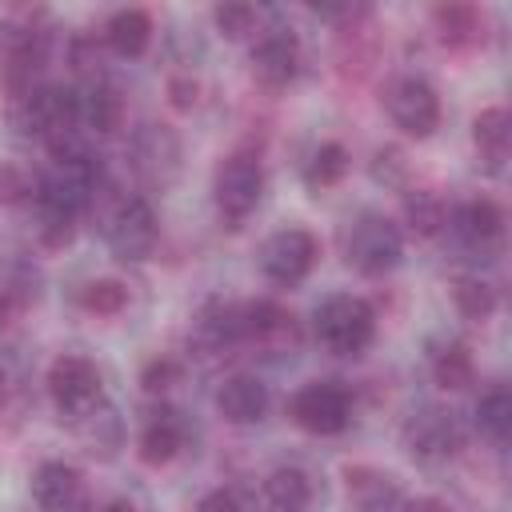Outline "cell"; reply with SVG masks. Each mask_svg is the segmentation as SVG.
I'll return each instance as SVG.
<instances>
[{
	"mask_svg": "<svg viewBox=\"0 0 512 512\" xmlns=\"http://www.w3.org/2000/svg\"><path fill=\"white\" fill-rule=\"evenodd\" d=\"M404 512H448V504L436 500V496H416V500L404 504Z\"/></svg>",
	"mask_w": 512,
	"mask_h": 512,
	"instance_id": "ab89813d",
	"label": "cell"
},
{
	"mask_svg": "<svg viewBox=\"0 0 512 512\" xmlns=\"http://www.w3.org/2000/svg\"><path fill=\"white\" fill-rule=\"evenodd\" d=\"M316 340L336 352V356H360L372 340H376V312L364 296L352 292H336L328 300H320L316 316H312Z\"/></svg>",
	"mask_w": 512,
	"mask_h": 512,
	"instance_id": "6da1fadb",
	"label": "cell"
},
{
	"mask_svg": "<svg viewBox=\"0 0 512 512\" xmlns=\"http://www.w3.org/2000/svg\"><path fill=\"white\" fill-rule=\"evenodd\" d=\"M264 500L276 508V512H304L312 504V480L304 468H272L264 476Z\"/></svg>",
	"mask_w": 512,
	"mask_h": 512,
	"instance_id": "d4e9b609",
	"label": "cell"
},
{
	"mask_svg": "<svg viewBox=\"0 0 512 512\" xmlns=\"http://www.w3.org/2000/svg\"><path fill=\"white\" fill-rule=\"evenodd\" d=\"M180 380V364L172 360V356H156V360H148L144 364V372H140V384H144V392H168L172 384Z\"/></svg>",
	"mask_w": 512,
	"mask_h": 512,
	"instance_id": "d590c367",
	"label": "cell"
},
{
	"mask_svg": "<svg viewBox=\"0 0 512 512\" xmlns=\"http://www.w3.org/2000/svg\"><path fill=\"white\" fill-rule=\"evenodd\" d=\"M184 420H180V412H172V408H160V412H152L148 416V424H144V432H140V460L144 464H152V468H160V464H168V460H176L180 456V448H184Z\"/></svg>",
	"mask_w": 512,
	"mask_h": 512,
	"instance_id": "ffe728a7",
	"label": "cell"
},
{
	"mask_svg": "<svg viewBox=\"0 0 512 512\" xmlns=\"http://www.w3.org/2000/svg\"><path fill=\"white\" fill-rule=\"evenodd\" d=\"M300 72V40L288 28H272L252 44V76L264 88H284Z\"/></svg>",
	"mask_w": 512,
	"mask_h": 512,
	"instance_id": "5bb4252c",
	"label": "cell"
},
{
	"mask_svg": "<svg viewBox=\"0 0 512 512\" xmlns=\"http://www.w3.org/2000/svg\"><path fill=\"white\" fill-rule=\"evenodd\" d=\"M312 264H316V236L308 228H276L260 244V272L280 288L300 284L312 272Z\"/></svg>",
	"mask_w": 512,
	"mask_h": 512,
	"instance_id": "30bf717a",
	"label": "cell"
},
{
	"mask_svg": "<svg viewBox=\"0 0 512 512\" xmlns=\"http://www.w3.org/2000/svg\"><path fill=\"white\" fill-rule=\"evenodd\" d=\"M156 236H160V224L144 196H120L104 212V244L116 260H128V264L148 260L156 248Z\"/></svg>",
	"mask_w": 512,
	"mask_h": 512,
	"instance_id": "8992f818",
	"label": "cell"
},
{
	"mask_svg": "<svg viewBox=\"0 0 512 512\" xmlns=\"http://www.w3.org/2000/svg\"><path fill=\"white\" fill-rule=\"evenodd\" d=\"M472 144L484 160L488 172H500L504 160H508V144H512V120L508 112L496 104V108H484L476 120H472Z\"/></svg>",
	"mask_w": 512,
	"mask_h": 512,
	"instance_id": "603a6c76",
	"label": "cell"
},
{
	"mask_svg": "<svg viewBox=\"0 0 512 512\" xmlns=\"http://www.w3.org/2000/svg\"><path fill=\"white\" fill-rule=\"evenodd\" d=\"M36 200V236H40V244L44 248H64L72 236H76V212H68V208H60V204H52V200H44V196H32Z\"/></svg>",
	"mask_w": 512,
	"mask_h": 512,
	"instance_id": "f546056e",
	"label": "cell"
},
{
	"mask_svg": "<svg viewBox=\"0 0 512 512\" xmlns=\"http://www.w3.org/2000/svg\"><path fill=\"white\" fill-rule=\"evenodd\" d=\"M28 196H36V184H32V176H28L20 164H8V160H0V208L24 204Z\"/></svg>",
	"mask_w": 512,
	"mask_h": 512,
	"instance_id": "e575fe53",
	"label": "cell"
},
{
	"mask_svg": "<svg viewBox=\"0 0 512 512\" xmlns=\"http://www.w3.org/2000/svg\"><path fill=\"white\" fill-rule=\"evenodd\" d=\"M432 376H436V384L448 388V392L468 388V384L476 380V360H472L468 344H460V340L440 344V348L432 352Z\"/></svg>",
	"mask_w": 512,
	"mask_h": 512,
	"instance_id": "4316f807",
	"label": "cell"
},
{
	"mask_svg": "<svg viewBox=\"0 0 512 512\" xmlns=\"http://www.w3.org/2000/svg\"><path fill=\"white\" fill-rule=\"evenodd\" d=\"M288 412H292V420L304 432H312V436H336V432L348 428L352 400H348V392L336 380H312V384H304L292 396Z\"/></svg>",
	"mask_w": 512,
	"mask_h": 512,
	"instance_id": "9c48e42d",
	"label": "cell"
},
{
	"mask_svg": "<svg viewBox=\"0 0 512 512\" xmlns=\"http://www.w3.org/2000/svg\"><path fill=\"white\" fill-rule=\"evenodd\" d=\"M104 44L116 56H128V60L144 56L148 44H152V16L144 8H120V12H112L108 24H104Z\"/></svg>",
	"mask_w": 512,
	"mask_h": 512,
	"instance_id": "7402d4cb",
	"label": "cell"
},
{
	"mask_svg": "<svg viewBox=\"0 0 512 512\" xmlns=\"http://www.w3.org/2000/svg\"><path fill=\"white\" fill-rule=\"evenodd\" d=\"M100 512H140V508H136L132 500H108V504H104Z\"/></svg>",
	"mask_w": 512,
	"mask_h": 512,
	"instance_id": "60d3db41",
	"label": "cell"
},
{
	"mask_svg": "<svg viewBox=\"0 0 512 512\" xmlns=\"http://www.w3.org/2000/svg\"><path fill=\"white\" fill-rule=\"evenodd\" d=\"M404 172H408V164H404V152L400 148H380L376 156H372V176L376 180H384V184H404Z\"/></svg>",
	"mask_w": 512,
	"mask_h": 512,
	"instance_id": "8d00e7d4",
	"label": "cell"
},
{
	"mask_svg": "<svg viewBox=\"0 0 512 512\" xmlns=\"http://www.w3.org/2000/svg\"><path fill=\"white\" fill-rule=\"evenodd\" d=\"M344 256H348V264H352L356 272H364V276H384V272H392V268L400 264V256H404V236H400V228H396L388 216H380V212H360V216L348 224V232H344Z\"/></svg>",
	"mask_w": 512,
	"mask_h": 512,
	"instance_id": "277c9868",
	"label": "cell"
},
{
	"mask_svg": "<svg viewBox=\"0 0 512 512\" xmlns=\"http://www.w3.org/2000/svg\"><path fill=\"white\" fill-rule=\"evenodd\" d=\"M32 496L44 512H80L84 508V476L64 460H44L32 472Z\"/></svg>",
	"mask_w": 512,
	"mask_h": 512,
	"instance_id": "9a60e30c",
	"label": "cell"
},
{
	"mask_svg": "<svg viewBox=\"0 0 512 512\" xmlns=\"http://www.w3.org/2000/svg\"><path fill=\"white\" fill-rule=\"evenodd\" d=\"M432 20H436L440 40L452 44V48L476 44L484 36V20H480V8L476 4H436L432 8Z\"/></svg>",
	"mask_w": 512,
	"mask_h": 512,
	"instance_id": "484cf974",
	"label": "cell"
},
{
	"mask_svg": "<svg viewBox=\"0 0 512 512\" xmlns=\"http://www.w3.org/2000/svg\"><path fill=\"white\" fill-rule=\"evenodd\" d=\"M4 400H8V372L0 368V404H4Z\"/></svg>",
	"mask_w": 512,
	"mask_h": 512,
	"instance_id": "b9f144b4",
	"label": "cell"
},
{
	"mask_svg": "<svg viewBox=\"0 0 512 512\" xmlns=\"http://www.w3.org/2000/svg\"><path fill=\"white\" fill-rule=\"evenodd\" d=\"M452 232L456 240L476 252V256H492L500 244H504V212L496 200L488 196H476V200H464L456 212H452Z\"/></svg>",
	"mask_w": 512,
	"mask_h": 512,
	"instance_id": "4fadbf2b",
	"label": "cell"
},
{
	"mask_svg": "<svg viewBox=\"0 0 512 512\" xmlns=\"http://www.w3.org/2000/svg\"><path fill=\"white\" fill-rule=\"evenodd\" d=\"M16 120H20L24 132L48 140L52 152L76 148V140H72V132H76V124H80L76 88H64V84H36L28 96H20Z\"/></svg>",
	"mask_w": 512,
	"mask_h": 512,
	"instance_id": "7a4b0ae2",
	"label": "cell"
},
{
	"mask_svg": "<svg viewBox=\"0 0 512 512\" xmlns=\"http://www.w3.org/2000/svg\"><path fill=\"white\" fill-rule=\"evenodd\" d=\"M168 96H172V108L188 112V108H196V100H200V84H196L192 76H172V80H168Z\"/></svg>",
	"mask_w": 512,
	"mask_h": 512,
	"instance_id": "74e56055",
	"label": "cell"
},
{
	"mask_svg": "<svg viewBox=\"0 0 512 512\" xmlns=\"http://www.w3.org/2000/svg\"><path fill=\"white\" fill-rule=\"evenodd\" d=\"M404 448L412 452V460L420 464H440L448 456H456L460 448V428L444 408H420L416 416H408L404 424Z\"/></svg>",
	"mask_w": 512,
	"mask_h": 512,
	"instance_id": "7c38bea8",
	"label": "cell"
},
{
	"mask_svg": "<svg viewBox=\"0 0 512 512\" xmlns=\"http://www.w3.org/2000/svg\"><path fill=\"white\" fill-rule=\"evenodd\" d=\"M76 104H80V124L88 132H116L124 120V96L100 76L76 92Z\"/></svg>",
	"mask_w": 512,
	"mask_h": 512,
	"instance_id": "44dd1931",
	"label": "cell"
},
{
	"mask_svg": "<svg viewBox=\"0 0 512 512\" xmlns=\"http://www.w3.org/2000/svg\"><path fill=\"white\" fill-rule=\"evenodd\" d=\"M80 304L96 316H116L128 304V288L120 280H88L80 288Z\"/></svg>",
	"mask_w": 512,
	"mask_h": 512,
	"instance_id": "d6a6232c",
	"label": "cell"
},
{
	"mask_svg": "<svg viewBox=\"0 0 512 512\" xmlns=\"http://www.w3.org/2000/svg\"><path fill=\"white\" fill-rule=\"evenodd\" d=\"M96 192H100V164L80 144L68 152H52V168L36 184V196H44L76 216L96 200Z\"/></svg>",
	"mask_w": 512,
	"mask_h": 512,
	"instance_id": "5b68a950",
	"label": "cell"
},
{
	"mask_svg": "<svg viewBox=\"0 0 512 512\" xmlns=\"http://www.w3.org/2000/svg\"><path fill=\"white\" fill-rule=\"evenodd\" d=\"M452 304L464 320H488L496 312V288L480 276H460L452 284Z\"/></svg>",
	"mask_w": 512,
	"mask_h": 512,
	"instance_id": "4dcf8cb0",
	"label": "cell"
},
{
	"mask_svg": "<svg viewBox=\"0 0 512 512\" xmlns=\"http://www.w3.org/2000/svg\"><path fill=\"white\" fill-rule=\"evenodd\" d=\"M132 172L148 188H168L180 172V136L168 124H144L132 136Z\"/></svg>",
	"mask_w": 512,
	"mask_h": 512,
	"instance_id": "8fae6325",
	"label": "cell"
},
{
	"mask_svg": "<svg viewBox=\"0 0 512 512\" xmlns=\"http://www.w3.org/2000/svg\"><path fill=\"white\" fill-rule=\"evenodd\" d=\"M196 512H244V504H240V496H236L232 488H212V492L196 504Z\"/></svg>",
	"mask_w": 512,
	"mask_h": 512,
	"instance_id": "f35d334b",
	"label": "cell"
},
{
	"mask_svg": "<svg viewBox=\"0 0 512 512\" xmlns=\"http://www.w3.org/2000/svg\"><path fill=\"white\" fill-rule=\"evenodd\" d=\"M264 196V164L256 160V152H232L216 164V176H212V200H216V212L224 224H244L256 204Z\"/></svg>",
	"mask_w": 512,
	"mask_h": 512,
	"instance_id": "3957f363",
	"label": "cell"
},
{
	"mask_svg": "<svg viewBox=\"0 0 512 512\" xmlns=\"http://www.w3.org/2000/svg\"><path fill=\"white\" fill-rule=\"evenodd\" d=\"M476 424H480V432H484L492 444H504V440H508V432H512V396H508L504 384H496V388H488V392L480 396V404H476Z\"/></svg>",
	"mask_w": 512,
	"mask_h": 512,
	"instance_id": "f1b7e54d",
	"label": "cell"
},
{
	"mask_svg": "<svg viewBox=\"0 0 512 512\" xmlns=\"http://www.w3.org/2000/svg\"><path fill=\"white\" fill-rule=\"evenodd\" d=\"M344 172H348V152H344V144L328 140V144H320V148L308 156V164H304V184H308L312 192H324V188H336V184L344 180Z\"/></svg>",
	"mask_w": 512,
	"mask_h": 512,
	"instance_id": "83f0119b",
	"label": "cell"
},
{
	"mask_svg": "<svg viewBox=\"0 0 512 512\" xmlns=\"http://www.w3.org/2000/svg\"><path fill=\"white\" fill-rule=\"evenodd\" d=\"M40 296V272L20 256H0V316H16Z\"/></svg>",
	"mask_w": 512,
	"mask_h": 512,
	"instance_id": "cb8c5ba5",
	"label": "cell"
},
{
	"mask_svg": "<svg viewBox=\"0 0 512 512\" xmlns=\"http://www.w3.org/2000/svg\"><path fill=\"white\" fill-rule=\"evenodd\" d=\"M212 20H216L220 36H228V40H248V36H256V24H260L252 4H216Z\"/></svg>",
	"mask_w": 512,
	"mask_h": 512,
	"instance_id": "836d02e7",
	"label": "cell"
},
{
	"mask_svg": "<svg viewBox=\"0 0 512 512\" xmlns=\"http://www.w3.org/2000/svg\"><path fill=\"white\" fill-rule=\"evenodd\" d=\"M100 372L88 356H76V352H64L52 360L48 368V396L56 404V412L64 420H88L100 412Z\"/></svg>",
	"mask_w": 512,
	"mask_h": 512,
	"instance_id": "52a82bcc",
	"label": "cell"
},
{
	"mask_svg": "<svg viewBox=\"0 0 512 512\" xmlns=\"http://www.w3.org/2000/svg\"><path fill=\"white\" fill-rule=\"evenodd\" d=\"M404 492L388 472L352 468L348 472V512H404Z\"/></svg>",
	"mask_w": 512,
	"mask_h": 512,
	"instance_id": "e0dca14e",
	"label": "cell"
},
{
	"mask_svg": "<svg viewBox=\"0 0 512 512\" xmlns=\"http://www.w3.org/2000/svg\"><path fill=\"white\" fill-rule=\"evenodd\" d=\"M192 340L208 352H224L244 344V324H240V304L232 300H208L196 320H192Z\"/></svg>",
	"mask_w": 512,
	"mask_h": 512,
	"instance_id": "2e32d148",
	"label": "cell"
},
{
	"mask_svg": "<svg viewBox=\"0 0 512 512\" xmlns=\"http://www.w3.org/2000/svg\"><path fill=\"white\" fill-rule=\"evenodd\" d=\"M404 216H408V228L416 236H436L448 224V208L436 192H408L404 196Z\"/></svg>",
	"mask_w": 512,
	"mask_h": 512,
	"instance_id": "1f68e13d",
	"label": "cell"
},
{
	"mask_svg": "<svg viewBox=\"0 0 512 512\" xmlns=\"http://www.w3.org/2000/svg\"><path fill=\"white\" fill-rule=\"evenodd\" d=\"M384 108L392 116V124L404 132V136H416V140H428L436 128H440V96L428 80L420 76H400L388 92H384Z\"/></svg>",
	"mask_w": 512,
	"mask_h": 512,
	"instance_id": "ba28073f",
	"label": "cell"
},
{
	"mask_svg": "<svg viewBox=\"0 0 512 512\" xmlns=\"http://www.w3.org/2000/svg\"><path fill=\"white\" fill-rule=\"evenodd\" d=\"M240 324H244V340H248V344L276 348V344H284V340H296V316L284 312L276 300L240 304Z\"/></svg>",
	"mask_w": 512,
	"mask_h": 512,
	"instance_id": "d6986e66",
	"label": "cell"
},
{
	"mask_svg": "<svg viewBox=\"0 0 512 512\" xmlns=\"http://www.w3.org/2000/svg\"><path fill=\"white\" fill-rule=\"evenodd\" d=\"M216 408L228 424H260L268 412V388L256 376H228L216 392Z\"/></svg>",
	"mask_w": 512,
	"mask_h": 512,
	"instance_id": "ac0fdd59",
	"label": "cell"
}]
</instances>
